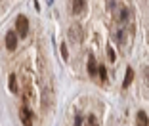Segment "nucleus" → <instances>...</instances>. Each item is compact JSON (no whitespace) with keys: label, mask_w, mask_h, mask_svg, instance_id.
<instances>
[{"label":"nucleus","mask_w":149,"mask_h":126,"mask_svg":"<svg viewBox=\"0 0 149 126\" xmlns=\"http://www.w3.org/2000/svg\"><path fill=\"white\" fill-rule=\"evenodd\" d=\"M88 73L92 74V77L97 73V65H96V59H94V56L88 57Z\"/></svg>","instance_id":"423d86ee"},{"label":"nucleus","mask_w":149,"mask_h":126,"mask_svg":"<svg viewBox=\"0 0 149 126\" xmlns=\"http://www.w3.org/2000/svg\"><path fill=\"white\" fill-rule=\"evenodd\" d=\"M10 82H8V86H10V90L12 92H15L17 90V82H15V74H10V78H8Z\"/></svg>","instance_id":"1a4fd4ad"},{"label":"nucleus","mask_w":149,"mask_h":126,"mask_svg":"<svg viewBox=\"0 0 149 126\" xmlns=\"http://www.w3.org/2000/svg\"><path fill=\"white\" fill-rule=\"evenodd\" d=\"M80 124H82V118L77 117V120H74V126H80Z\"/></svg>","instance_id":"2eb2a0df"},{"label":"nucleus","mask_w":149,"mask_h":126,"mask_svg":"<svg viewBox=\"0 0 149 126\" xmlns=\"http://www.w3.org/2000/svg\"><path fill=\"white\" fill-rule=\"evenodd\" d=\"M97 73H100V78H101V80H107V69H105L103 65L97 69Z\"/></svg>","instance_id":"9d476101"},{"label":"nucleus","mask_w":149,"mask_h":126,"mask_svg":"<svg viewBox=\"0 0 149 126\" xmlns=\"http://www.w3.org/2000/svg\"><path fill=\"white\" fill-rule=\"evenodd\" d=\"M145 77H147V84H149V69H145Z\"/></svg>","instance_id":"dca6fc26"},{"label":"nucleus","mask_w":149,"mask_h":126,"mask_svg":"<svg viewBox=\"0 0 149 126\" xmlns=\"http://www.w3.org/2000/svg\"><path fill=\"white\" fill-rule=\"evenodd\" d=\"M138 126H149V118L145 111H138Z\"/></svg>","instance_id":"39448f33"},{"label":"nucleus","mask_w":149,"mask_h":126,"mask_svg":"<svg viewBox=\"0 0 149 126\" xmlns=\"http://www.w3.org/2000/svg\"><path fill=\"white\" fill-rule=\"evenodd\" d=\"M80 33H82V31H80V27H79V25H77V27H74V25L71 27V38H73L74 42L82 38V35H80Z\"/></svg>","instance_id":"0eeeda50"},{"label":"nucleus","mask_w":149,"mask_h":126,"mask_svg":"<svg viewBox=\"0 0 149 126\" xmlns=\"http://www.w3.org/2000/svg\"><path fill=\"white\" fill-rule=\"evenodd\" d=\"M132 80H134V69H130V67H128V69H126V77H124L123 86H124V88H128V86L132 84Z\"/></svg>","instance_id":"20e7f679"},{"label":"nucleus","mask_w":149,"mask_h":126,"mask_svg":"<svg viewBox=\"0 0 149 126\" xmlns=\"http://www.w3.org/2000/svg\"><path fill=\"white\" fill-rule=\"evenodd\" d=\"M15 29H17L19 36H27V33H29V19H27L25 15H19V17L15 19Z\"/></svg>","instance_id":"f257e3e1"},{"label":"nucleus","mask_w":149,"mask_h":126,"mask_svg":"<svg viewBox=\"0 0 149 126\" xmlns=\"http://www.w3.org/2000/svg\"><path fill=\"white\" fill-rule=\"evenodd\" d=\"M126 17H128V10H123V12H120V19L126 21Z\"/></svg>","instance_id":"ddd939ff"},{"label":"nucleus","mask_w":149,"mask_h":126,"mask_svg":"<svg viewBox=\"0 0 149 126\" xmlns=\"http://www.w3.org/2000/svg\"><path fill=\"white\" fill-rule=\"evenodd\" d=\"M107 54H109V59H111V61H115V52H113V50L107 48Z\"/></svg>","instance_id":"4468645a"},{"label":"nucleus","mask_w":149,"mask_h":126,"mask_svg":"<svg viewBox=\"0 0 149 126\" xmlns=\"http://www.w3.org/2000/svg\"><path fill=\"white\" fill-rule=\"evenodd\" d=\"M82 10H84V0H73V12L82 13Z\"/></svg>","instance_id":"6e6552de"},{"label":"nucleus","mask_w":149,"mask_h":126,"mask_svg":"<svg viewBox=\"0 0 149 126\" xmlns=\"http://www.w3.org/2000/svg\"><path fill=\"white\" fill-rule=\"evenodd\" d=\"M61 56H63V59H67V57H69V54H67V48H65V44H61Z\"/></svg>","instance_id":"9b49d317"},{"label":"nucleus","mask_w":149,"mask_h":126,"mask_svg":"<svg viewBox=\"0 0 149 126\" xmlns=\"http://www.w3.org/2000/svg\"><path fill=\"white\" fill-rule=\"evenodd\" d=\"M6 48L8 50L17 48V38H15V33H13V31H10L8 35H6Z\"/></svg>","instance_id":"f03ea898"},{"label":"nucleus","mask_w":149,"mask_h":126,"mask_svg":"<svg viewBox=\"0 0 149 126\" xmlns=\"http://www.w3.org/2000/svg\"><path fill=\"white\" fill-rule=\"evenodd\" d=\"M88 126H97V120H96V117H90V118H88Z\"/></svg>","instance_id":"f8f14e48"},{"label":"nucleus","mask_w":149,"mask_h":126,"mask_svg":"<svg viewBox=\"0 0 149 126\" xmlns=\"http://www.w3.org/2000/svg\"><path fill=\"white\" fill-rule=\"evenodd\" d=\"M19 115H21V122H23V124H25V126H31V122H33V115H31V111H29V109L23 107Z\"/></svg>","instance_id":"7ed1b4c3"}]
</instances>
